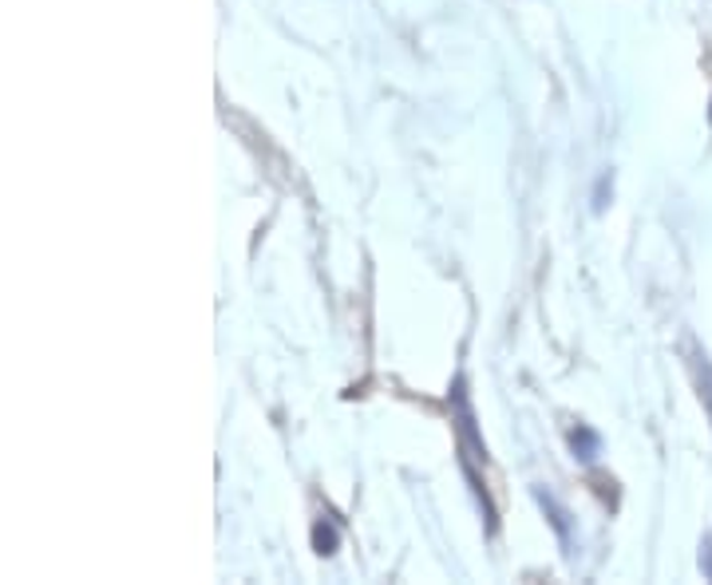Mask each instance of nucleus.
Here are the masks:
<instances>
[{
  "label": "nucleus",
  "instance_id": "1",
  "mask_svg": "<svg viewBox=\"0 0 712 585\" xmlns=\"http://www.w3.org/2000/svg\"><path fill=\"white\" fill-rule=\"evenodd\" d=\"M570 447H574V455H578L582 462H589V459H598L602 439H598V432H589L586 424H578L570 432Z\"/></svg>",
  "mask_w": 712,
  "mask_h": 585
},
{
  "label": "nucleus",
  "instance_id": "2",
  "mask_svg": "<svg viewBox=\"0 0 712 585\" xmlns=\"http://www.w3.org/2000/svg\"><path fill=\"white\" fill-rule=\"evenodd\" d=\"M314 550L317 554H337V526L332 522H317L314 526Z\"/></svg>",
  "mask_w": 712,
  "mask_h": 585
},
{
  "label": "nucleus",
  "instance_id": "3",
  "mask_svg": "<svg viewBox=\"0 0 712 585\" xmlns=\"http://www.w3.org/2000/svg\"><path fill=\"white\" fill-rule=\"evenodd\" d=\"M697 372H701V400H704V407L712 412V360L704 357H697Z\"/></svg>",
  "mask_w": 712,
  "mask_h": 585
},
{
  "label": "nucleus",
  "instance_id": "4",
  "mask_svg": "<svg viewBox=\"0 0 712 585\" xmlns=\"http://www.w3.org/2000/svg\"><path fill=\"white\" fill-rule=\"evenodd\" d=\"M701 570H704V577H709V582H712V539L701 546Z\"/></svg>",
  "mask_w": 712,
  "mask_h": 585
},
{
  "label": "nucleus",
  "instance_id": "5",
  "mask_svg": "<svg viewBox=\"0 0 712 585\" xmlns=\"http://www.w3.org/2000/svg\"><path fill=\"white\" fill-rule=\"evenodd\" d=\"M606 190H609V174H602L598 194H594V210H606Z\"/></svg>",
  "mask_w": 712,
  "mask_h": 585
}]
</instances>
